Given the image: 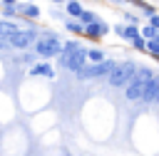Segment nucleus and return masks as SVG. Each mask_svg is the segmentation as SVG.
Wrapping results in <instances>:
<instances>
[{"mask_svg": "<svg viewBox=\"0 0 159 156\" xmlns=\"http://www.w3.org/2000/svg\"><path fill=\"white\" fill-rule=\"evenodd\" d=\"M134 77H137V64H134V62L117 64L114 72L109 74V87H127Z\"/></svg>", "mask_w": 159, "mask_h": 156, "instance_id": "obj_4", "label": "nucleus"}, {"mask_svg": "<svg viewBox=\"0 0 159 156\" xmlns=\"http://www.w3.org/2000/svg\"><path fill=\"white\" fill-rule=\"evenodd\" d=\"M134 47H137V50H147V40H144V37L139 35V37L134 40Z\"/></svg>", "mask_w": 159, "mask_h": 156, "instance_id": "obj_18", "label": "nucleus"}, {"mask_svg": "<svg viewBox=\"0 0 159 156\" xmlns=\"http://www.w3.org/2000/svg\"><path fill=\"white\" fill-rule=\"evenodd\" d=\"M87 59H92V64H99V62H104L99 50H87Z\"/></svg>", "mask_w": 159, "mask_h": 156, "instance_id": "obj_14", "label": "nucleus"}, {"mask_svg": "<svg viewBox=\"0 0 159 156\" xmlns=\"http://www.w3.org/2000/svg\"><path fill=\"white\" fill-rule=\"evenodd\" d=\"M7 42H10V47H15V50H25V47H30L32 42H37V35H35L32 30H22V32H15L12 37H7Z\"/></svg>", "mask_w": 159, "mask_h": 156, "instance_id": "obj_5", "label": "nucleus"}, {"mask_svg": "<svg viewBox=\"0 0 159 156\" xmlns=\"http://www.w3.org/2000/svg\"><path fill=\"white\" fill-rule=\"evenodd\" d=\"M17 10H20V15H25V17H40V7H37V5H32V2L20 5Z\"/></svg>", "mask_w": 159, "mask_h": 156, "instance_id": "obj_10", "label": "nucleus"}, {"mask_svg": "<svg viewBox=\"0 0 159 156\" xmlns=\"http://www.w3.org/2000/svg\"><path fill=\"white\" fill-rule=\"evenodd\" d=\"M149 25H152L154 30H159V15H154V17H149Z\"/></svg>", "mask_w": 159, "mask_h": 156, "instance_id": "obj_19", "label": "nucleus"}, {"mask_svg": "<svg viewBox=\"0 0 159 156\" xmlns=\"http://www.w3.org/2000/svg\"><path fill=\"white\" fill-rule=\"evenodd\" d=\"M154 84H157V102H159V77L154 79Z\"/></svg>", "mask_w": 159, "mask_h": 156, "instance_id": "obj_21", "label": "nucleus"}, {"mask_svg": "<svg viewBox=\"0 0 159 156\" xmlns=\"http://www.w3.org/2000/svg\"><path fill=\"white\" fill-rule=\"evenodd\" d=\"M10 47V42H7V37H0V50H7Z\"/></svg>", "mask_w": 159, "mask_h": 156, "instance_id": "obj_20", "label": "nucleus"}, {"mask_svg": "<svg viewBox=\"0 0 159 156\" xmlns=\"http://www.w3.org/2000/svg\"><path fill=\"white\" fill-rule=\"evenodd\" d=\"M62 42L57 35H40L37 42H35V52L40 57H60L62 54Z\"/></svg>", "mask_w": 159, "mask_h": 156, "instance_id": "obj_3", "label": "nucleus"}, {"mask_svg": "<svg viewBox=\"0 0 159 156\" xmlns=\"http://www.w3.org/2000/svg\"><path fill=\"white\" fill-rule=\"evenodd\" d=\"M30 74H42V77H55V69H52V64H47V62H40V64H35V67H30Z\"/></svg>", "mask_w": 159, "mask_h": 156, "instance_id": "obj_8", "label": "nucleus"}, {"mask_svg": "<svg viewBox=\"0 0 159 156\" xmlns=\"http://www.w3.org/2000/svg\"><path fill=\"white\" fill-rule=\"evenodd\" d=\"M67 12L72 15V17H82V12H84V7L77 2V0H70L67 2Z\"/></svg>", "mask_w": 159, "mask_h": 156, "instance_id": "obj_11", "label": "nucleus"}, {"mask_svg": "<svg viewBox=\"0 0 159 156\" xmlns=\"http://www.w3.org/2000/svg\"><path fill=\"white\" fill-rule=\"evenodd\" d=\"M67 30L75 32V35H77V32L82 35V32H84V25H82V22H67Z\"/></svg>", "mask_w": 159, "mask_h": 156, "instance_id": "obj_16", "label": "nucleus"}, {"mask_svg": "<svg viewBox=\"0 0 159 156\" xmlns=\"http://www.w3.org/2000/svg\"><path fill=\"white\" fill-rule=\"evenodd\" d=\"M2 12H5L7 17H12V15H15V12H20V10H17L15 5H5V7H2Z\"/></svg>", "mask_w": 159, "mask_h": 156, "instance_id": "obj_17", "label": "nucleus"}, {"mask_svg": "<svg viewBox=\"0 0 159 156\" xmlns=\"http://www.w3.org/2000/svg\"><path fill=\"white\" fill-rule=\"evenodd\" d=\"M80 22H82V25L87 27V25H92V22H97V17H94L92 12H87V10H84V12H82V17H80Z\"/></svg>", "mask_w": 159, "mask_h": 156, "instance_id": "obj_15", "label": "nucleus"}, {"mask_svg": "<svg viewBox=\"0 0 159 156\" xmlns=\"http://www.w3.org/2000/svg\"><path fill=\"white\" fill-rule=\"evenodd\" d=\"M114 30H117L119 37H127V40H132V42L139 37V27H137V25H117Z\"/></svg>", "mask_w": 159, "mask_h": 156, "instance_id": "obj_7", "label": "nucleus"}, {"mask_svg": "<svg viewBox=\"0 0 159 156\" xmlns=\"http://www.w3.org/2000/svg\"><path fill=\"white\" fill-rule=\"evenodd\" d=\"M154 79H157V77H154ZM142 102H147V104H149V102H157V84H154V82L147 87V92H144Z\"/></svg>", "mask_w": 159, "mask_h": 156, "instance_id": "obj_12", "label": "nucleus"}, {"mask_svg": "<svg viewBox=\"0 0 159 156\" xmlns=\"http://www.w3.org/2000/svg\"><path fill=\"white\" fill-rule=\"evenodd\" d=\"M157 35H159V32H157L152 25H147V27L142 30V37H144V40H149V42H152V40H157Z\"/></svg>", "mask_w": 159, "mask_h": 156, "instance_id": "obj_13", "label": "nucleus"}, {"mask_svg": "<svg viewBox=\"0 0 159 156\" xmlns=\"http://www.w3.org/2000/svg\"><path fill=\"white\" fill-rule=\"evenodd\" d=\"M154 82V74H152V69H147V67H142L139 72H137V77L127 84V89H124V94H127V99H142L144 97V92H147V87Z\"/></svg>", "mask_w": 159, "mask_h": 156, "instance_id": "obj_2", "label": "nucleus"}, {"mask_svg": "<svg viewBox=\"0 0 159 156\" xmlns=\"http://www.w3.org/2000/svg\"><path fill=\"white\" fill-rule=\"evenodd\" d=\"M52 2H65V0H52Z\"/></svg>", "mask_w": 159, "mask_h": 156, "instance_id": "obj_23", "label": "nucleus"}, {"mask_svg": "<svg viewBox=\"0 0 159 156\" xmlns=\"http://www.w3.org/2000/svg\"><path fill=\"white\" fill-rule=\"evenodd\" d=\"M107 32H109V27H107V22H102V20H97V22H92V25H87V27H84V35H87V37H92V40L104 37Z\"/></svg>", "mask_w": 159, "mask_h": 156, "instance_id": "obj_6", "label": "nucleus"}, {"mask_svg": "<svg viewBox=\"0 0 159 156\" xmlns=\"http://www.w3.org/2000/svg\"><path fill=\"white\" fill-rule=\"evenodd\" d=\"M15 32H20V27L10 20H0V37H12Z\"/></svg>", "mask_w": 159, "mask_h": 156, "instance_id": "obj_9", "label": "nucleus"}, {"mask_svg": "<svg viewBox=\"0 0 159 156\" xmlns=\"http://www.w3.org/2000/svg\"><path fill=\"white\" fill-rule=\"evenodd\" d=\"M84 59H87V50H84L77 40L67 42L65 50H62V54H60V64H62L65 69H72L75 74L84 67Z\"/></svg>", "mask_w": 159, "mask_h": 156, "instance_id": "obj_1", "label": "nucleus"}, {"mask_svg": "<svg viewBox=\"0 0 159 156\" xmlns=\"http://www.w3.org/2000/svg\"><path fill=\"white\" fill-rule=\"evenodd\" d=\"M2 2H5V5H15V0H2Z\"/></svg>", "mask_w": 159, "mask_h": 156, "instance_id": "obj_22", "label": "nucleus"}]
</instances>
